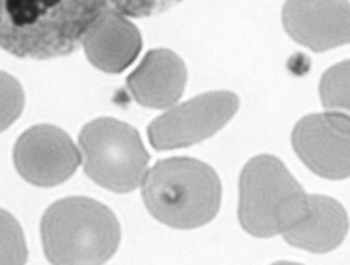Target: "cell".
I'll return each instance as SVG.
<instances>
[{
	"label": "cell",
	"instance_id": "obj_1",
	"mask_svg": "<svg viewBox=\"0 0 350 265\" xmlns=\"http://www.w3.org/2000/svg\"><path fill=\"white\" fill-rule=\"evenodd\" d=\"M108 0H0V48L25 60L68 57Z\"/></svg>",
	"mask_w": 350,
	"mask_h": 265
},
{
	"label": "cell",
	"instance_id": "obj_2",
	"mask_svg": "<svg viewBox=\"0 0 350 265\" xmlns=\"http://www.w3.org/2000/svg\"><path fill=\"white\" fill-rule=\"evenodd\" d=\"M139 186L148 212L161 224L181 231L209 224L223 199L216 171L193 158L161 159L146 171Z\"/></svg>",
	"mask_w": 350,
	"mask_h": 265
},
{
	"label": "cell",
	"instance_id": "obj_3",
	"mask_svg": "<svg viewBox=\"0 0 350 265\" xmlns=\"http://www.w3.org/2000/svg\"><path fill=\"white\" fill-rule=\"evenodd\" d=\"M40 236L52 265H103L118 251L122 227L110 208L75 196L60 199L45 210Z\"/></svg>",
	"mask_w": 350,
	"mask_h": 265
},
{
	"label": "cell",
	"instance_id": "obj_4",
	"mask_svg": "<svg viewBox=\"0 0 350 265\" xmlns=\"http://www.w3.org/2000/svg\"><path fill=\"white\" fill-rule=\"evenodd\" d=\"M309 194L279 158L259 154L249 159L239 178L237 219L259 239L284 234L304 219Z\"/></svg>",
	"mask_w": 350,
	"mask_h": 265
},
{
	"label": "cell",
	"instance_id": "obj_5",
	"mask_svg": "<svg viewBox=\"0 0 350 265\" xmlns=\"http://www.w3.org/2000/svg\"><path fill=\"white\" fill-rule=\"evenodd\" d=\"M83 171L93 182L116 194H128L142 184L150 154L142 136L128 123L98 118L80 131Z\"/></svg>",
	"mask_w": 350,
	"mask_h": 265
},
{
	"label": "cell",
	"instance_id": "obj_6",
	"mask_svg": "<svg viewBox=\"0 0 350 265\" xmlns=\"http://www.w3.org/2000/svg\"><path fill=\"white\" fill-rule=\"evenodd\" d=\"M239 98L231 92L203 93L170 108L148 126V139L157 151L178 150L211 138L231 122Z\"/></svg>",
	"mask_w": 350,
	"mask_h": 265
},
{
	"label": "cell",
	"instance_id": "obj_7",
	"mask_svg": "<svg viewBox=\"0 0 350 265\" xmlns=\"http://www.w3.org/2000/svg\"><path fill=\"white\" fill-rule=\"evenodd\" d=\"M14 165L29 184L55 188L75 174L81 154L64 130L53 124H37L15 143Z\"/></svg>",
	"mask_w": 350,
	"mask_h": 265
},
{
	"label": "cell",
	"instance_id": "obj_8",
	"mask_svg": "<svg viewBox=\"0 0 350 265\" xmlns=\"http://www.w3.org/2000/svg\"><path fill=\"white\" fill-rule=\"evenodd\" d=\"M293 148L312 173L324 179L349 178L347 113H317L294 126Z\"/></svg>",
	"mask_w": 350,
	"mask_h": 265
},
{
	"label": "cell",
	"instance_id": "obj_9",
	"mask_svg": "<svg viewBox=\"0 0 350 265\" xmlns=\"http://www.w3.org/2000/svg\"><path fill=\"white\" fill-rule=\"evenodd\" d=\"M282 25L295 44L316 53L349 44L347 0H287Z\"/></svg>",
	"mask_w": 350,
	"mask_h": 265
},
{
	"label": "cell",
	"instance_id": "obj_10",
	"mask_svg": "<svg viewBox=\"0 0 350 265\" xmlns=\"http://www.w3.org/2000/svg\"><path fill=\"white\" fill-rule=\"evenodd\" d=\"M81 46L96 70L116 75L136 60L142 52L143 40L133 22L108 7L87 30Z\"/></svg>",
	"mask_w": 350,
	"mask_h": 265
},
{
	"label": "cell",
	"instance_id": "obj_11",
	"mask_svg": "<svg viewBox=\"0 0 350 265\" xmlns=\"http://www.w3.org/2000/svg\"><path fill=\"white\" fill-rule=\"evenodd\" d=\"M188 70L173 50L157 48L146 53L126 78V87L138 104L150 110H166L185 93Z\"/></svg>",
	"mask_w": 350,
	"mask_h": 265
},
{
	"label": "cell",
	"instance_id": "obj_12",
	"mask_svg": "<svg viewBox=\"0 0 350 265\" xmlns=\"http://www.w3.org/2000/svg\"><path fill=\"white\" fill-rule=\"evenodd\" d=\"M349 232L347 210L336 199L314 194L309 196V210L304 219L282 234L293 247L314 254H327L344 242Z\"/></svg>",
	"mask_w": 350,
	"mask_h": 265
},
{
	"label": "cell",
	"instance_id": "obj_13",
	"mask_svg": "<svg viewBox=\"0 0 350 265\" xmlns=\"http://www.w3.org/2000/svg\"><path fill=\"white\" fill-rule=\"evenodd\" d=\"M29 260L25 236L18 221L0 209V265H25Z\"/></svg>",
	"mask_w": 350,
	"mask_h": 265
},
{
	"label": "cell",
	"instance_id": "obj_14",
	"mask_svg": "<svg viewBox=\"0 0 350 265\" xmlns=\"http://www.w3.org/2000/svg\"><path fill=\"white\" fill-rule=\"evenodd\" d=\"M321 100L327 111H349V61L332 66L321 80Z\"/></svg>",
	"mask_w": 350,
	"mask_h": 265
},
{
	"label": "cell",
	"instance_id": "obj_15",
	"mask_svg": "<svg viewBox=\"0 0 350 265\" xmlns=\"http://www.w3.org/2000/svg\"><path fill=\"white\" fill-rule=\"evenodd\" d=\"M25 107V93L17 78L0 72V132L12 126Z\"/></svg>",
	"mask_w": 350,
	"mask_h": 265
},
{
	"label": "cell",
	"instance_id": "obj_16",
	"mask_svg": "<svg viewBox=\"0 0 350 265\" xmlns=\"http://www.w3.org/2000/svg\"><path fill=\"white\" fill-rule=\"evenodd\" d=\"M124 17L146 18L165 14L185 0H108Z\"/></svg>",
	"mask_w": 350,
	"mask_h": 265
},
{
	"label": "cell",
	"instance_id": "obj_17",
	"mask_svg": "<svg viewBox=\"0 0 350 265\" xmlns=\"http://www.w3.org/2000/svg\"><path fill=\"white\" fill-rule=\"evenodd\" d=\"M272 265H302V264H295V262H275Z\"/></svg>",
	"mask_w": 350,
	"mask_h": 265
}]
</instances>
